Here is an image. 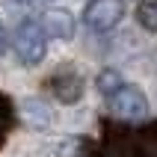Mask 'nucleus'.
Masks as SVG:
<instances>
[{
	"instance_id": "f257e3e1",
	"label": "nucleus",
	"mask_w": 157,
	"mask_h": 157,
	"mask_svg": "<svg viewBox=\"0 0 157 157\" xmlns=\"http://www.w3.org/2000/svg\"><path fill=\"white\" fill-rule=\"evenodd\" d=\"M12 48H15L18 59L24 65H39L48 53V33L42 30L39 21H21L15 27V36H12Z\"/></svg>"
},
{
	"instance_id": "f03ea898",
	"label": "nucleus",
	"mask_w": 157,
	"mask_h": 157,
	"mask_svg": "<svg viewBox=\"0 0 157 157\" xmlns=\"http://www.w3.org/2000/svg\"><path fill=\"white\" fill-rule=\"evenodd\" d=\"M107 107H110L113 116H119L124 122H133V119H145L148 116V98H145V92L140 86H128V83L116 95L107 98Z\"/></svg>"
},
{
	"instance_id": "7ed1b4c3",
	"label": "nucleus",
	"mask_w": 157,
	"mask_h": 157,
	"mask_svg": "<svg viewBox=\"0 0 157 157\" xmlns=\"http://www.w3.org/2000/svg\"><path fill=\"white\" fill-rule=\"evenodd\" d=\"M124 18V0H92L83 12V24L92 33H110Z\"/></svg>"
},
{
	"instance_id": "20e7f679",
	"label": "nucleus",
	"mask_w": 157,
	"mask_h": 157,
	"mask_svg": "<svg viewBox=\"0 0 157 157\" xmlns=\"http://www.w3.org/2000/svg\"><path fill=\"white\" fill-rule=\"evenodd\" d=\"M48 89L53 92V98L59 104H77L80 98H83V77L74 68H59V71L51 74Z\"/></svg>"
},
{
	"instance_id": "39448f33",
	"label": "nucleus",
	"mask_w": 157,
	"mask_h": 157,
	"mask_svg": "<svg viewBox=\"0 0 157 157\" xmlns=\"http://www.w3.org/2000/svg\"><path fill=\"white\" fill-rule=\"evenodd\" d=\"M124 157H157V122L140 131H131Z\"/></svg>"
},
{
	"instance_id": "423d86ee",
	"label": "nucleus",
	"mask_w": 157,
	"mask_h": 157,
	"mask_svg": "<svg viewBox=\"0 0 157 157\" xmlns=\"http://www.w3.org/2000/svg\"><path fill=\"white\" fill-rule=\"evenodd\" d=\"M42 30L48 36H53V39H71L74 36V18L65 9H51L42 18Z\"/></svg>"
},
{
	"instance_id": "0eeeda50",
	"label": "nucleus",
	"mask_w": 157,
	"mask_h": 157,
	"mask_svg": "<svg viewBox=\"0 0 157 157\" xmlns=\"http://www.w3.org/2000/svg\"><path fill=\"white\" fill-rule=\"evenodd\" d=\"M95 86H98V92H101L104 98H110V95H116V92L124 86V80H122V74H119L116 68H104L101 74H98Z\"/></svg>"
},
{
	"instance_id": "6e6552de",
	"label": "nucleus",
	"mask_w": 157,
	"mask_h": 157,
	"mask_svg": "<svg viewBox=\"0 0 157 157\" xmlns=\"http://www.w3.org/2000/svg\"><path fill=\"white\" fill-rule=\"evenodd\" d=\"M136 21H140L142 30L157 33V0H140V6H136Z\"/></svg>"
},
{
	"instance_id": "1a4fd4ad",
	"label": "nucleus",
	"mask_w": 157,
	"mask_h": 157,
	"mask_svg": "<svg viewBox=\"0 0 157 157\" xmlns=\"http://www.w3.org/2000/svg\"><path fill=\"white\" fill-rule=\"evenodd\" d=\"M12 124H15V107H12V98L0 92V145L6 142Z\"/></svg>"
},
{
	"instance_id": "9d476101",
	"label": "nucleus",
	"mask_w": 157,
	"mask_h": 157,
	"mask_svg": "<svg viewBox=\"0 0 157 157\" xmlns=\"http://www.w3.org/2000/svg\"><path fill=\"white\" fill-rule=\"evenodd\" d=\"M3 42H6V30H3V24H0V48H3Z\"/></svg>"
}]
</instances>
